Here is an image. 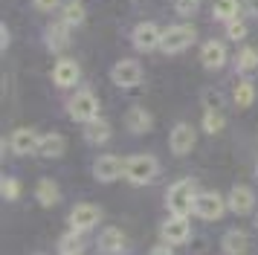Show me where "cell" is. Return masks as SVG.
<instances>
[{
  "instance_id": "6da1fadb",
  "label": "cell",
  "mask_w": 258,
  "mask_h": 255,
  "mask_svg": "<svg viewBox=\"0 0 258 255\" xmlns=\"http://www.w3.org/2000/svg\"><path fill=\"white\" fill-rule=\"evenodd\" d=\"M157 171H160V165H157V160H154L151 154H134V157L125 160V180L134 185L151 183L154 177H157Z\"/></svg>"
},
{
  "instance_id": "7a4b0ae2",
  "label": "cell",
  "mask_w": 258,
  "mask_h": 255,
  "mask_svg": "<svg viewBox=\"0 0 258 255\" xmlns=\"http://www.w3.org/2000/svg\"><path fill=\"white\" fill-rule=\"evenodd\" d=\"M195 200H198V192H195L191 180H177L168 188V195H165V203L171 209V215H188V212H195Z\"/></svg>"
},
{
  "instance_id": "3957f363",
  "label": "cell",
  "mask_w": 258,
  "mask_h": 255,
  "mask_svg": "<svg viewBox=\"0 0 258 255\" xmlns=\"http://www.w3.org/2000/svg\"><path fill=\"white\" fill-rule=\"evenodd\" d=\"M67 110H70V116L76 122H84V125H87V122L99 119V99H96L90 90H82L67 102Z\"/></svg>"
},
{
  "instance_id": "277c9868",
  "label": "cell",
  "mask_w": 258,
  "mask_h": 255,
  "mask_svg": "<svg viewBox=\"0 0 258 255\" xmlns=\"http://www.w3.org/2000/svg\"><path fill=\"white\" fill-rule=\"evenodd\" d=\"M195 26H188V23H180V26H168L163 32V44H160V49L163 52H168V55H174V52H183L186 46H191V41H195Z\"/></svg>"
},
{
  "instance_id": "5b68a950",
  "label": "cell",
  "mask_w": 258,
  "mask_h": 255,
  "mask_svg": "<svg viewBox=\"0 0 258 255\" xmlns=\"http://www.w3.org/2000/svg\"><path fill=\"white\" fill-rule=\"evenodd\" d=\"M142 79H145L142 64L134 61V58H122V61H116L113 70H110V81H113L116 87H137V84H142Z\"/></svg>"
},
{
  "instance_id": "8992f818",
  "label": "cell",
  "mask_w": 258,
  "mask_h": 255,
  "mask_svg": "<svg viewBox=\"0 0 258 255\" xmlns=\"http://www.w3.org/2000/svg\"><path fill=\"white\" fill-rule=\"evenodd\" d=\"M131 41H134V46L140 52H154V49H160V44H163V29L157 23L145 21L131 32Z\"/></svg>"
},
{
  "instance_id": "52a82bcc",
  "label": "cell",
  "mask_w": 258,
  "mask_h": 255,
  "mask_svg": "<svg viewBox=\"0 0 258 255\" xmlns=\"http://www.w3.org/2000/svg\"><path fill=\"white\" fill-rule=\"evenodd\" d=\"M99 220H102V209L93 206V203H79V206H73V212L67 215V223H70L73 232L93 229Z\"/></svg>"
},
{
  "instance_id": "ba28073f",
  "label": "cell",
  "mask_w": 258,
  "mask_h": 255,
  "mask_svg": "<svg viewBox=\"0 0 258 255\" xmlns=\"http://www.w3.org/2000/svg\"><path fill=\"white\" fill-rule=\"evenodd\" d=\"M226 200H223L218 192H200L198 200H195V215L203 220H218L223 218V212H226Z\"/></svg>"
},
{
  "instance_id": "9c48e42d",
  "label": "cell",
  "mask_w": 258,
  "mask_h": 255,
  "mask_svg": "<svg viewBox=\"0 0 258 255\" xmlns=\"http://www.w3.org/2000/svg\"><path fill=\"white\" fill-rule=\"evenodd\" d=\"M163 241L177 246V243H186L191 238V223H188L186 215H171V218L163 223Z\"/></svg>"
},
{
  "instance_id": "30bf717a",
  "label": "cell",
  "mask_w": 258,
  "mask_h": 255,
  "mask_svg": "<svg viewBox=\"0 0 258 255\" xmlns=\"http://www.w3.org/2000/svg\"><path fill=\"white\" fill-rule=\"evenodd\" d=\"M125 174V160L116 157V154H105V157H99L93 165V177L96 180H102V183H113Z\"/></svg>"
},
{
  "instance_id": "8fae6325",
  "label": "cell",
  "mask_w": 258,
  "mask_h": 255,
  "mask_svg": "<svg viewBox=\"0 0 258 255\" xmlns=\"http://www.w3.org/2000/svg\"><path fill=\"white\" fill-rule=\"evenodd\" d=\"M96 246H99V252H102V255H122L125 249H128V238H125V232H122V229L107 226V229L99 235Z\"/></svg>"
},
{
  "instance_id": "7c38bea8",
  "label": "cell",
  "mask_w": 258,
  "mask_h": 255,
  "mask_svg": "<svg viewBox=\"0 0 258 255\" xmlns=\"http://www.w3.org/2000/svg\"><path fill=\"white\" fill-rule=\"evenodd\" d=\"M195 128L188 125V122H177L174 128H171V137H168V145H171V151H174L177 157H183V154H188V151L195 148Z\"/></svg>"
},
{
  "instance_id": "4fadbf2b",
  "label": "cell",
  "mask_w": 258,
  "mask_h": 255,
  "mask_svg": "<svg viewBox=\"0 0 258 255\" xmlns=\"http://www.w3.org/2000/svg\"><path fill=\"white\" fill-rule=\"evenodd\" d=\"M9 145H12L15 154H21V157H26V154H38V148H41V137H38L32 128H18L12 137H9Z\"/></svg>"
},
{
  "instance_id": "5bb4252c",
  "label": "cell",
  "mask_w": 258,
  "mask_h": 255,
  "mask_svg": "<svg viewBox=\"0 0 258 255\" xmlns=\"http://www.w3.org/2000/svg\"><path fill=\"white\" fill-rule=\"evenodd\" d=\"M226 206L229 212L235 215H249L252 209H255V195H252V188H246V185H235L229 197H226Z\"/></svg>"
},
{
  "instance_id": "9a60e30c",
  "label": "cell",
  "mask_w": 258,
  "mask_h": 255,
  "mask_svg": "<svg viewBox=\"0 0 258 255\" xmlns=\"http://www.w3.org/2000/svg\"><path fill=\"white\" fill-rule=\"evenodd\" d=\"M200 64L206 70H221L226 64V46L221 41H206L200 46Z\"/></svg>"
},
{
  "instance_id": "2e32d148",
  "label": "cell",
  "mask_w": 258,
  "mask_h": 255,
  "mask_svg": "<svg viewBox=\"0 0 258 255\" xmlns=\"http://www.w3.org/2000/svg\"><path fill=\"white\" fill-rule=\"evenodd\" d=\"M44 38H47V46L52 52H61V49H67L70 46V23H49L47 29H44Z\"/></svg>"
},
{
  "instance_id": "e0dca14e",
  "label": "cell",
  "mask_w": 258,
  "mask_h": 255,
  "mask_svg": "<svg viewBox=\"0 0 258 255\" xmlns=\"http://www.w3.org/2000/svg\"><path fill=\"white\" fill-rule=\"evenodd\" d=\"M79 76H82V70H79V64H76L73 58H61L58 64L52 67V81H55L58 87H73V84L79 81Z\"/></svg>"
},
{
  "instance_id": "ac0fdd59",
  "label": "cell",
  "mask_w": 258,
  "mask_h": 255,
  "mask_svg": "<svg viewBox=\"0 0 258 255\" xmlns=\"http://www.w3.org/2000/svg\"><path fill=\"white\" fill-rule=\"evenodd\" d=\"M221 249L223 255H246L249 252V235L241 229H229L221 238Z\"/></svg>"
},
{
  "instance_id": "d6986e66",
  "label": "cell",
  "mask_w": 258,
  "mask_h": 255,
  "mask_svg": "<svg viewBox=\"0 0 258 255\" xmlns=\"http://www.w3.org/2000/svg\"><path fill=\"white\" fill-rule=\"evenodd\" d=\"M110 125H107L105 119H93V122H87L84 125V139L90 142V145H105V142H110Z\"/></svg>"
},
{
  "instance_id": "ffe728a7",
  "label": "cell",
  "mask_w": 258,
  "mask_h": 255,
  "mask_svg": "<svg viewBox=\"0 0 258 255\" xmlns=\"http://www.w3.org/2000/svg\"><path fill=\"white\" fill-rule=\"evenodd\" d=\"M125 122H128V131H134V134H148L154 128V119L145 107H131Z\"/></svg>"
},
{
  "instance_id": "44dd1931",
  "label": "cell",
  "mask_w": 258,
  "mask_h": 255,
  "mask_svg": "<svg viewBox=\"0 0 258 255\" xmlns=\"http://www.w3.org/2000/svg\"><path fill=\"white\" fill-rule=\"evenodd\" d=\"M64 148H67V142H64L61 134H44V137H41V148H38V154L47 157V160H55V157L64 154Z\"/></svg>"
},
{
  "instance_id": "7402d4cb",
  "label": "cell",
  "mask_w": 258,
  "mask_h": 255,
  "mask_svg": "<svg viewBox=\"0 0 258 255\" xmlns=\"http://www.w3.org/2000/svg\"><path fill=\"white\" fill-rule=\"evenodd\" d=\"M35 197H38V203H41V206L52 209L61 200V192H58V185L52 183V180H41V183L35 185Z\"/></svg>"
},
{
  "instance_id": "603a6c76",
  "label": "cell",
  "mask_w": 258,
  "mask_h": 255,
  "mask_svg": "<svg viewBox=\"0 0 258 255\" xmlns=\"http://www.w3.org/2000/svg\"><path fill=\"white\" fill-rule=\"evenodd\" d=\"M58 252L61 255H82L84 252V238H82V232H67L64 238L58 241Z\"/></svg>"
},
{
  "instance_id": "cb8c5ba5",
  "label": "cell",
  "mask_w": 258,
  "mask_h": 255,
  "mask_svg": "<svg viewBox=\"0 0 258 255\" xmlns=\"http://www.w3.org/2000/svg\"><path fill=\"white\" fill-rule=\"evenodd\" d=\"M255 67H258V52L252 49V46H244V49L235 55V70L244 73V76H249Z\"/></svg>"
},
{
  "instance_id": "d4e9b609",
  "label": "cell",
  "mask_w": 258,
  "mask_h": 255,
  "mask_svg": "<svg viewBox=\"0 0 258 255\" xmlns=\"http://www.w3.org/2000/svg\"><path fill=\"white\" fill-rule=\"evenodd\" d=\"M252 102H255V84L249 79L238 81V87H235V104L238 107H249Z\"/></svg>"
},
{
  "instance_id": "484cf974",
  "label": "cell",
  "mask_w": 258,
  "mask_h": 255,
  "mask_svg": "<svg viewBox=\"0 0 258 255\" xmlns=\"http://www.w3.org/2000/svg\"><path fill=\"white\" fill-rule=\"evenodd\" d=\"M212 15L218 21H232V18H238V0H215Z\"/></svg>"
},
{
  "instance_id": "4316f807",
  "label": "cell",
  "mask_w": 258,
  "mask_h": 255,
  "mask_svg": "<svg viewBox=\"0 0 258 255\" xmlns=\"http://www.w3.org/2000/svg\"><path fill=\"white\" fill-rule=\"evenodd\" d=\"M61 21L70 23V26H79V23H84V6H82V0H70V3L64 6Z\"/></svg>"
},
{
  "instance_id": "83f0119b",
  "label": "cell",
  "mask_w": 258,
  "mask_h": 255,
  "mask_svg": "<svg viewBox=\"0 0 258 255\" xmlns=\"http://www.w3.org/2000/svg\"><path fill=\"white\" fill-rule=\"evenodd\" d=\"M203 131H206V134L223 131V113L221 110H206V113H203Z\"/></svg>"
},
{
  "instance_id": "f1b7e54d",
  "label": "cell",
  "mask_w": 258,
  "mask_h": 255,
  "mask_svg": "<svg viewBox=\"0 0 258 255\" xmlns=\"http://www.w3.org/2000/svg\"><path fill=\"white\" fill-rule=\"evenodd\" d=\"M226 35H229V41H244L246 38V26L241 18H232V21H226Z\"/></svg>"
},
{
  "instance_id": "f546056e",
  "label": "cell",
  "mask_w": 258,
  "mask_h": 255,
  "mask_svg": "<svg viewBox=\"0 0 258 255\" xmlns=\"http://www.w3.org/2000/svg\"><path fill=\"white\" fill-rule=\"evenodd\" d=\"M0 192L6 200H15V197H21V183L15 180V177H3L0 180Z\"/></svg>"
},
{
  "instance_id": "4dcf8cb0",
  "label": "cell",
  "mask_w": 258,
  "mask_h": 255,
  "mask_svg": "<svg viewBox=\"0 0 258 255\" xmlns=\"http://www.w3.org/2000/svg\"><path fill=\"white\" fill-rule=\"evenodd\" d=\"M174 9H177V15L191 18V15L200 9V0H174Z\"/></svg>"
},
{
  "instance_id": "1f68e13d",
  "label": "cell",
  "mask_w": 258,
  "mask_h": 255,
  "mask_svg": "<svg viewBox=\"0 0 258 255\" xmlns=\"http://www.w3.org/2000/svg\"><path fill=\"white\" fill-rule=\"evenodd\" d=\"M203 102H206V110H221V107H223V99L218 96V93H206V96H203Z\"/></svg>"
},
{
  "instance_id": "d6a6232c",
  "label": "cell",
  "mask_w": 258,
  "mask_h": 255,
  "mask_svg": "<svg viewBox=\"0 0 258 255\" xmlns=\"http://www.w3.org/2000/svg\"><path fill=\"white\" fill-rule=\"evenodd\" d=\"M35 6L41 12H52V9H58L61 6V0H35Z\"/></svg>"
},
{
  "instance_id": "836d02e7",
  "label": "cell",
  "mask_w": 258,
  "mask_h": 255,
  "mask_svg": "<svg viewBox=\"0 0 258 255\" xmlns=\"http://www.w3.org/2000/svg\"><path fill=\"white\" fill-rule=\"evenodd\" d=\"M151 255H174V252H171V243H157L151 249Z\"/></svg>"
},
{
  "instance_id": "e575fe53",
  "label": "cell",
  "mask_w": 258,
  "mask_h": 255,
  "mask_svg": "<svg viewBox=\"0 0 258 255\" xmlns=\"http://www.w3.org/2000/svg\"><path fill=\"white\" fill-rule=\"evenodd\" d=\"M0 44H3V49H6V46H9V29H6V26H3V29H0Z\"/></svg>"
},
{
  "instance_id": "d590c367",
  "label": "cell",
  "mask_w": 258,
  "mask_h": 255,
  "mask_svg": "<svg viewBox=\"0 0 258 255\" xmlns=\"http://www.w3.org/2000/svg\"><path fill=\"white\" fill-rule=\"evenodd\" d=\"M246 9H249V15L258 18V0H246Z\"/></svg>"
},
{
  "instance_id": "8d00e7d4",
  "label": "cell",
  "mask_w": 258,
  "mask_h": 255,
  "mask_svg": "<svg viewBox=\"0 0 258 255\" xmlns=\"http://www.w3.org/2000/svg\"><path fill=\"white\" fill-rule=\"evenodd\" d=\"M255 223H258V218H255Z\"/></svg>"
},
{
  "instance_id": "74e56055",
  "label": "cell",
  "mask_w": 258,
  "mask_h": 255,
  "mask_svg": "<svg viewBox=\"0 0 258 255\" xmlns=\"http://www.w3.org/2000/svg\"><path fill=\"white\" fill-rule=\"evenodd\" d=\"M255 174H258V168H255Z\"/></svg>"
}]
</instances>
